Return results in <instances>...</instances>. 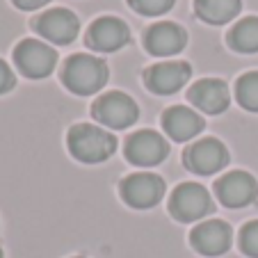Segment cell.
<instances>
[{"instance_id": "7c38bea8", "label": "cell", "mask_w": 258, "mask_h": 258, "mask_svg": "<svg viewBox=\"0 0 258 258\" xmlns=\"http://www.w3.org/2000/svg\"><path fill=\"white\" fill-rule=\"evenodd\" d=\"M131 39V30L117 16H101L87 30V46L96 53H114Z\"/></svg>"}, {"instance_id": "5bb4252c", "label": "cell", "mask_w": 258, "mask_h": 258, "mask_svg": "<svg viewBox=\"0 0 258 258\" xmlns=\"http://www.w3.org/2000/svg\"><path fill=\"white\" fill-rule=\"evenodd\" d=\"M187 34L176 23H153L144 32V48L153 57H169L185 48Z\"/></svg>"}, {"instance_id": "ba28073f", "label": "cell", "mask_w": 258, "mask_h": 258, "mask_svg": "<svg viewBox=\"0 0 258 258\" xmlns=\"http://www.w3.org/2000/svg\"><path fill=\"white\" fill-rule=\"evenodd\" d=\"M32 28L39 37H44L50 44L67 46L78 37L80 23H78V16L73 14V12L55 7V10H48L37 16V19L32 21Z\"/></svg>"}, {"instance_id": "d4e9b609", "label": "cell", "mask_w": 258, "mask_h": 258, "mask_svg": "<svg viewBox=\"0 0 258 258\" xmlns=\"http://www.w3.org/2000/svg\"><path fill=\"white\" fill-rule=\"evenodd\" d=\"M78 258H80V256H78Z\"/></svg>"}, {"instance_id": "e0dca14e", "label": "cell", "mask_w": 258, "mask_h": 258, "mask_svg": "<svg viewBox=\"0 0 258 258\" xmlns=\"http://www.w3.org/2000/svg\"><path fill=\"white\" fill-rule=\"evenodd\" d=\"M242 10V0H195V12L208 25H226Z\"/></svg>"}, {"instance_id": "4fadbf2b", "label": "cell", "mask_w": 258, "mask_h": 258, "mask_svg": "<svg viewBox=\"0 0 258 258\" xmlns=\"http://www.w3.org/2000/svg\"><path fill=\"white\" fill-rule=\"evenodd\" d=\"M190 242L195 251L204 253V256H219V253L229 251L231 242H233V231L222 219H208V222H201L199 226H195V231L190 233Z\"/></svg>"}, {"instance_id": "9a60e30c", "label": "cell", "mask_w": 258, "mask_h": 258, "mask_svg": "<svg viewBox=\"0 0 258 258\" xmlns=\"http://www.w3.org/2000/svg\"><path fill=\"white\" fill-rule=\"evenodd\" d=\"M187 98H190V103L197 110H201L206 114L224 112L231 103L229 85L217 78H206V80L195 83L190 87V92H187Z\"/></svg>"}, {"instance_id": "603a6c76", "label": "cell", "mask_w": 258, "mask_h": 258, "mask_svg": "<svg viewBox=\"0 0 258 258\" xmlns=\"http://www.w3.org/2000/svg\"><path fill=\"white\" fill-rule=\"evenodd\" d=\"M12 3L23 12H32V10H39V7H46L50 0H12Z\"/></svg>"}, {"instance_id": "277c9868", "label": "cell", "mask_w": 258, "mask_h": 258, "mask_svg": "<svg viewBox=\"0 0 258 258\" xmlns=\"http://www.w3.org/2000/svg\"><path fill=\"white\" fill-rule=\"evenodd\" d=\"M169 213L174 219L190 224V222L204 219L206 215L213 213V199H210L208 190L199 183H183L171 195Z\"/></svg>"}, {"instance_id": "ffe728a7", "label": "cell", "mask_w": 258, "mask_h": 258, "mask_svg": "<svg viewBox=\"0 0 258 258\" xmlns=\"http://www.w3.org/2000/svg\"><path fill=\"white\" fill-rule=\"evenodd\" d=\"M176 0H128V5L142 16H160L174 7Z\"/></svg>"}, {"instance_id": "6da1fadb", "label": "cell", "mask_w": 258, "mask_h": 258, "mask_svg": "<svg viewBox=\"0 0 258 258\" xmlns=\"http://www.w3.org/2000/svg\"><path fill=\"white\" fill-rule=\"evenodd\" d=\"M62 83L69 92L78 94V96H92L105 87L107 64L101 57L87 53L71 55L62 67Z\"/></svg>"}, {"instance_id": "7402d4cb", "label": "cell", "mask_w": 258, "mask_h": 258, "mask_svg": "<svg viewBox=\"0 0 258 258\" xmlns=\"http://www.w3.org/2000/svg\"><path fill=\"white\" fill-rule=\"evenodd\" d=\"M16 85V78H14V71L7 67V62L0 59V94H7L12 92Z\"/></svg>"}, {"instance_id": "2e32d148", "label": "cell", "mask_w": 258, "mask_h": 258, "mask_svg": "<svg viewBox=\"0 0 258 258\" xmlns=\"http://www.w3.org/2000/svg\"><path fill=\"white\" fill-rule=\"evenodd\" d=\"M162 128L174 142H187L204 131V117L183 105H174L162 114Z\"/></svg>"}, {"instance_id": "cb8c5ba5", "label": "cell", "mask_w": 258, "mask_h": 258, "mask_svg": "<svg viewBox=\"0 0 258 258\" xmlns=\"http://www.w3.org/2000/svg\"><path fill=\"white\" fill-rule=\"evenodd\" d=\"M0 258H3V249H0Z\"/></svg>"}, {"instance_id": "44dd1931", "label": "cell", "mask_w": 258, "mask_h": 258, "mask_svg": "<svg viewBox=\"0 0 258 258\" xmlns=\"http://www.w3.org/2000/svg\"><path fill=\"white\" fill-rule=\"evenodd\" d=\"M240 249L251 258H258V219L249 222L240 231Z\"/></svg>"}, {"instance_id": "d6986e66", "label": "cell", "mask_w": 258, "mask_h": 258, "mask_svg": "<svg viewBox=\"0 0 258 258\" xmlns=\"http://www.w3.org/2000/svg\"><path fill=\"white\" fill-rule=\"evenodd\" d=\"M235 98L244 110L258 112V71H249L240 76L235 83Z\"/></svg>"}, {"instance_id": "52a82bcc", "label": "cell", "mask_w": 258, "mask_h": 258, "mask_svg": "<svg viewBox=\"0 0 258 258\" xmlns=\"http://www.w3.org/2000/svg\"><path fill=\"white\" fill-rule=\"evenodd\" d=\"M183 165L192 174H199V176L217 174V171H222L229 165V151H226V146L219 140L206 137V140H199L187 146L185 153H183Z\"/></svg>"}, {"instance_id": "ac0fdd59", "label": "cell", "mask_w": 258, "mask_h": 258, "mask_svg": "<svg viewBox=\"0 0 258 258\" xmlns=\"http://www.w3.org/2000/svg\"><path fill=\"white\" fill-rule=\"evenodd\" d=\"M229 46L238 53H258V19L247 16L238 21L229 32Z\"/></svg>"}, {"instance_id": "8992f818", "label": "cell", "mask_w": 258, "mask_h": 258, "mask_svg": "<svg viewBox=\"0 0 258 258\" xmlns=\"http://www.w3.org/2000/svg\"><path fill=\"white\" fill-rule=\"evenodd\" d=\"M119 192L131 208L146 210L158 206L165 197V180L158 174H151V171H140V174L126 176L119 185Z\"/></svg>"}, {"instance_id": "30bf717a", "label": "cell", "mask_w": 258, "mask_h": 258, "mask_svg": "<svg viewBox=\"0 0 258 258\" xmlns=\"http://www.w3.org/2000/svg\"><path fill=\"white\" fill-rule=\"evenodd\" d=\"M190 76L192 67L187 62H160L146 69L142 78H144L149 92L158 94V96H171L183 89Z\"/></svg>"}, {"instance_id": "8fae6325", "label": "cell", "mask_w": 258, "mask_h": 258, "mask_svg": "<svg viewBox=\"0 0 258 258\" xmlns=\"http://www.w3.org/2000/svg\"><path fill=\"white\" fill-rule=\"evenodd\" d=\"M169 153V144L156 131H137L126 142V160L137 167H156Z\"/></svg>"}, {"instance_id": "7a4b0ae2", "label": "cell", "mask_w": 258, "mask_h": 258, "mask_svg": "<svg viewBox=\"0 0 258 258\" xmlns=\"http://www.w3.org/2000/svg\"><path fill=\"white\" fill-rule=\"evenodd\" d=\"M67 144L71 156L85 165L103 162L117 151V137L110 131H103L92 123H76L69 131Z\"/></svg>"}, {"instance_id": "3957f363", "label": "cell", "mask_w": 258, "mask_h": 258, "mask_svg": "<svg viewBox=\"0 0 258 258\" xmlns=\"http://www.w3.org/2000/svg\"><path fill=\"white\" fill-rule=\"evenodd\" d=\"M92 117L101 126L112 128V131H123L133 126L140 117V107L128 94L123 92H107L98 96L92 105Z\"/></svg>"}, {"instance_id": "5b68a950", "label": "cell", "mask_w": 258, "mask_h": 258, "mask_svg": "<svg viewBox=\"0 0 258 258\" xmlns=\"http://www.w3.org/2000/svg\"><path fill=\"white\" fill-rule=\"evenodd\" d=\"M14 62L25 78L41 80V78H48L50 73L55 71L57 53L48 44H44V41L23 39L14 48Z\"/></svg>"}, {"instance_id": "9c48e42d", "label": "cell", "mask_w": 258, "mask_h": 258, "mask_svg": "<svg viewBox=\"0 0 258 258\" xmlns=\"http://www.w3.org/2000/svg\"><path fill=\"white\" fill-rule=\"evenodd\" d=\"M215 195L226 208H244L258 197V183L249 171H229L215 183Z\"/></svg>"}]
</instances>
